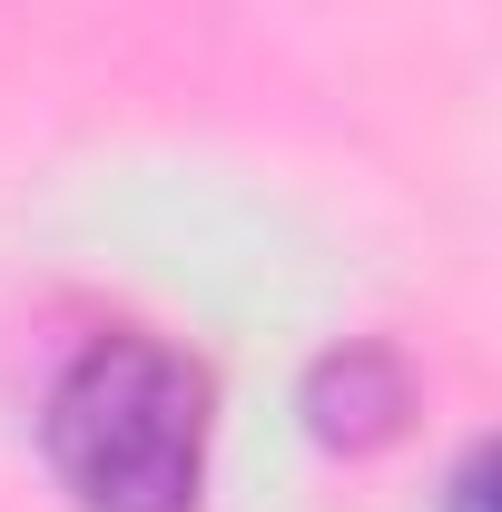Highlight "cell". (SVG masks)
Segmentation results:
<instances>
[{
    "instance_id": "7a4b0ae2",
    "label": "cell",
    "mask_w": 502,
    "mask_h": 512,
    "mask_svg": "<svg viewBox=\"0 0 502 512\" xmlns=\"http://www.w3.org/2000/svg\"><path fill=\"white\" fill-rule=\"evenodd\" d=\"M404 414H414V375L384 345H345V355H325L306 375V424H315V444H335V453L394 444Z\"/></svg>"
},
{
    "instance_id": "6da1fadb",
    "label": "cell",
    "mask_w": 502,
    "mask_h": 512,
    "mask_svg": "<svg viewBox=\"0 0 502 512\" xmlns=\"http://www.w3.org/2000/svg\"><path fill=\"white\" fill-rule=\"evenodd\" d=\"M217 384L158 335H89L40 394V453L79 512H197Z\"/></svg>"
}]
</instances>
